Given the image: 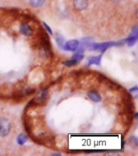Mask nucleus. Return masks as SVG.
I'll list each match as a JSON object with an SVG mask.
<instances>
[{
    "label": "nucleus",
    "mask_w": 138,
    "mask_h": 156,
    "mask_svg": "<svg viewBox=\"0 0 138 156\" xmlns=\"http://www.w3.org/2000/svg\"><path fill=\"white\" fill-rule=\"evenodd\" d=\"M49 100V91L47 88L41 89L35 98L31 100L28 103V105L26 106L25 109L35 107H43L45 106Z\"/></svg>",
    "instance_id": "3"
},
{
    "label": "nucleus",
    "mask_w": 138,
    "mask_h": 156,
    "mask_svg": "<svg viewBox=\"0 0 138 156\" xmlns=\"http://www.w3.org/2000/svg\"><path fill=\"white\" fill-rule=\"evenodd\" d=\"M87 96L90 100L95 103L100 102L102 100L101 95L96 90H90V91H87Z\"/></svg>",
    "instance_id": "11"
},
{
    "label": "nucleus",
    "mask_w": 138,
    "mask_h": 156,
    "mask_svg": "<svg viewBox=\"0 0 138 156\" xmlns=\"http://www.w3.org/2000/svg\"><path fill=\"white\" fill-rule=\"evenodd\" d=\"M45 0H29V3H30L33 7H41L44 3H45Z\"/></svg>",
    "instance_id": "20"
},
{
    "label": "nucleus",
    "mask_w": 138,
    "mask_h": 156,
    "mask_svg": "<svg viewBox=\"0 0 138 156\" xmlns=\"http://www.w3.org/2000/svg\"><path fill=\"white\" fill-rule=\"evenodd\" d=\"M138 39V35H129V37L128 38H126L125 40H124L123 41L127 43V44L129 46H133L134 44H136V41H137Z\"/></svg>",
    "instance_id": "16"
},
{
    "label": "nucleus",
    "mask_w": 138,
    "mask_h": 156,
    "mask_svg": "<svg viewBox=\"0 0 138 156\" xmlns=\"http://www.w3.org/2000/svg\"><path fill=\"white\" fill-rule=\"evenodd\" d=\"M130 35H138V26L135 25L132 28Z\"/></svg>",
    "instance_id": "23"
},
{
    "label": "nucleus",
    "mask_w": 138,
    "mask_h": 156,
    "mask_svg": "<svg viewBox=\"0 0 138 156\" xmlns=\"http://www.w3.org/2000/svg\"><path fill=\"white\" fill-rule=\"evenodd\" d=\"M36 48H40L43 50L45 56L49 58H53V53L52 50L51 42L46 31L40 27L36 33Z\"/></svg>",
    "instance_id": "1"
},
{
    "label": "nucleus",
    "mask_w": 138,
    "mask_h": 156,
    "mask_svg": "<svg viewBox=\"0 0 138 156\" xmlns=\"http://www.w3.org/2000/svg\"><path fill=\"white\" fill-rule=\"evenodd\" d=\"M78 63V62H77L76 60L74 59H70V60L68 61H65L62 62L64 66H68V67H70V66H76Z\"/></svg>",
    "instance_id": "21"
},
{
    "label": "nucleus",
    "mask_w": 138,
    "mask_h": 156,
    "mask_svg": "<svg viewBox=\"0 0 138 156\" xmlns=\"http://www.w3.org/2000/svg\"><path fill=\"white\" fill-rule=\"evenodd\" d=\"M53 155H56V156H59V155H61L60 153H53Z\"/></svg>",
    "instance_id": "26"
},
{
    "label": "nucleus",
    "mask_w": 138,
    "mask_h": 156,
    "mask_svg": "<svg viewBox=\"0 0 138 156\" xmlns=\"http://www.w3.org/2000/svg\"><path fill=\"white\" fill-rule=\"evenodd\" d=\"M18 18L22 19L21 20H23V22H31V21H36L37 22V20H36L35 17L33 16V15H31L30 13H19Z\"/></svg>",
    "instance_id": "13"
},
{
    "label": "nucleus",
    "mask_w": 138,
    "mask_h": 156,
    "mask_svg": "<svg viewBox=\"0 0 138 156\" xmlns=\"http://www.w3.org/2000/svg\"><path fill=\"white\" fill-rule=\"evenodd\" d=\"M101 58H102V54L97 55V56H91L88 58V62L87 65H97L99 66L101 63Z\"/></svg>",
    "instance_id": "14"
},
{
    "label": "nucleus",
    "mask_w": 138,
    "mask_h": 156,
    "mask_svg": "<svg viewBox=\"0 0 138 156\" xmlns=\"http://www.w3.org/2000/svg\"><path fill=\"white\" fill-rule=\"evenodd\" d=\"M23 124L25 131L31 137L33 134V119L28 116V114H26L25 112L23 113Z\"/></svg>",
    "instance_id": "7"
},
{
    "label": "nucleus",
    "mask_w": 138,
    "mask_h": 156,
    "mask_svg": "<svg viewBox=\"0 0 138 156\" xmlns=\"http://www.w3.org/2000/svg\"><path fill=\"white\" fill-rule=\"evenodd\" d=\"M11 130V122L6 117H0V137H6Z\"/></svg>",
    "instance_id": "6"
},
{
    "label": "nucleus",
    "mask_w": 138,
    "mask_h": 156,
    "mask_svg": "<svg viewBox=\"0 0 138 156\" xmlns=\"http://www.w3.org/2000/svg\"><path fill=\"white\" fill-rule=\"evenodd\" d=\"M54 38H55V41H56V43L57 44V45H58L61 49H62L64 44H65V39H64L63 36L61 35V33H56L54 34Z\"/></svg>",
    "instance_id": "15"
},
{
    "label": "nucleus",
    "mask_w": 138,
    "mask_h": 156,
    "mask_svg": "<svg viewBox=\"0 0 138 156\" xmlns=\"http://www.w3.org/2000/svg\"><path fill=\"white\" fill-rule=\"evenodd\" d=\"M112 1H115V2H118V1H119V0H112Z\"/></svg>",
    "instance_id": "27"
},
{
    "label": "nucleus",
    "mask_w": 138,
    "mask_h": 156,
    "mask_svg": "<svg viewBox=\"0 0 138 156\" xmlns=\"http://www.w3.org/2000/svg\"><path fill=\"white\" fill-rule=\"evenodd\" d=\"M78 45H79V41L78 40H70L67 42H65L62 49L66 51L74 52L78 48Z\"/></svg>",
    "instance_id": "9"
},
{
    "label": "nucleus",
    "mask_w": 138,
    "mask_h": 156,
    "mask_svg": "<svg viewBox=\"0 0 138 156\" xmlns=\"http://www.w3.org/2000/svg\"><path fill=\"white\" fill-rule=\"evenodd\" d=\"M43 25H44V27H45V29H46V32H48L50 35H52V34H53V31H52L51 28H50L45 22H43Z\"/></svg>",
    "instance_id": "24"
},
{
    "label": "nucleus",
    "mask_w": 138,
    "mask_h": 156,
    "mask_svg": "<svg viewBox=\"0 0 138 156\" xmlns=\"http://www.w3.org/2000/svg\"><path fill=\"white\" fill-rule=\"evenodd\" d=\"M30 137L36 143L43 145V146H45V147H54L55 144H56L55 136L49 133H46V132H43V133L38 134V135H33Z\"/></svg>",
    "instance_id": "4"
},
{
    "label": "nucleus",
    "mask_w": 138,
    "mask_h": 156,
    "mask_svg": "<svg viewBox=\"0 0 138 156\" xmlns=\"http://www.w3.org/2000/svg\"><path fill=\"white\" fill-rule=\"evenodd\" d=\"M9 96V91L7 86L0 87V98H5Z\"/></svg>",
    "instance_id": "19"
},
{
    "label": "nucleus",
    "mask_w": 138,
    "mask_h": 156,
    "mask_svg": "<svg viewBox=\"0 0 138 156\" xmlns=\"http://www.w3.org/2000/svg\"><path fill=\"white\" fill-rule=\"evenodd\" d=\"M74 7L78 12L84 11L88 7V0H74Z\"/></svg>",
    "instance_id": "10"
},
{
    "label": "nucleus",
    "mask_w": 138,
    "mask_h": 156,
    "mask_svg": "<svg viewBox=\"0 0 138 156\" xmlns=\"http://www.w3.org/2000/svg\"><path fill=\"white\" fill-rule=\"evenodd\" d=\"M28 139V135H26L24 133H20L16 137V142L19 145H23L25 142H27Z\"/></svg>",
    "instance_id": "17"
},
{
    "label": "nucleus",
    "mask_w": 138,
    "mask_h": 156,
    "mask_svg": "<svg viewBox=\"0 0 138 156\" xmlns=\"http://www.w3.org/2000/svg\"><path fill=\"white\" fill-rule=\"evenodd\" d=\"M128 143L129 146H131L132 147L136 148L138 147V139L136 136H132L128 139Z\"/></svg>",
    "instance_id": "18"
},
{
    "label": "nucleus",
    "mask_w": 138,
    "mask_h": 156,
    "mask_svg": "<svg viewBox=\"0 0 138 156\" xmlns=\"http://www.w3.org/2000/svg\"><path fill=\"white\" fill-rule=\"evenodd\" d=\"M137 91H138L137 86H134L133 87H132V88H130L129 90V91L130 92V93H136Z\"/></svg>",
    "instance_id": "25"
},
{
    "label": "nucleus",
    "mask_w": 138,
    "mask_h": 156,
    "mask_svg": "<svg viewBox=\"0 0 138 156\" xmlns=\"http://www.w3.org/2000/svg\"><path fill=\"white\" fill-rule=\"evenodd\" d=\"M123 43H124L123 41H107L101 42V43H91L88 48L91 50H98V51H100L103 54L111 47L122 45Z\"/></svg>",
    "instance_id": "5"
},
{
    "label": "nucleus",
    "mask_w": 138,
    "mask_h": 156,
    "mask_svg": "<svg viewBox=\"0 0 138 156\" xmlns=\"http://www.w3.org/2000/svg\"><path fill=\"white\" fill-rule=\"evenodd\" d=\"M135 112V105L130 92L122 90L120 103L119 105V113L120 115H133Z\"/></svg>",
    "instance_id": "2"
},
{
    "label": "nucleus",
    "mask_w": 138,
    "mask_h": 156,
    "mask_svg": "<svg viewBox=\"0 0 138 156\" xmlns=\"http://www.w3.org/2000/svg\"><path fill=\"white\" fill-rule=\"evenodd\" d=\"M19 33L27 37H31L34 34L33 28L28 22H22L19 25Z\"/></svg>",
    "instance_id": "8"
},
{
    "label": "nucleus",
    "mask_w": 138,
    "mask_h": 156,
    "mask_svg": "<svg viewBox=\"0 0 138 156\" xmlns=\"http://www.w3.org/2000/svg\"><path fill=\"white\" fill-rule=\"evenodd\" d=\"M71 58L74 59V60H76L77 62H80L82 59L84 58V55H83V54H80V53H77V52H76V53L71 57Z\"/></svg>",
    "instance_id": "22"
},
{
    "label": "nucleus",
    "mask_w": 138,
    "mask_h": 156,
    "mask_svg": "<svg viewBox=\"0 0 138 156\" xmlns=\"http://www.w3.org/2000/svg\"><path fill=\"white\" fill-rule=\"evenodd\" d=\"M103 83H105V85L108 87V88L111 89V90H113V91H119V90L121 89V86L119 84L116 83L111 80L108 78H106Z\"/></svg>",
    "instance_id": "12"
}]
</instances>
